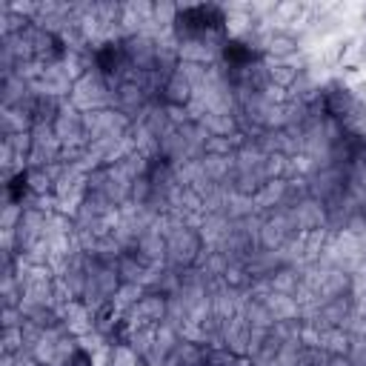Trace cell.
<instances>
[{"label": "cell", "mask_w": 366, "mask_h": 366, "mask_svg": "<svg viewBox=\"0 0 366 366\" xmlns=\"http://www.w3.org/2000/svg\"><path fill=\"white\" fill-rule=\"evenodd\" d=\"M260 46H263V54L272 63H289L300 51V40L289 29H272V31H266V37H263Z\"/></svg>", "instance_id": "6da1fadb"}, {"label": "cell", "mask_w": 366, "mask_h": 366, "mask_svg": "<svg viewBox=\"0 0 366 366\" xmlns=\"http://www.w3.org/2000/svg\"><path fill=\"white\" fill-rule=\"evenodd\" d=\"M160 97L169 109H183L186 112V106L194 100V83L183 71H172L160 83Z\"/></svg>", "instance_id": "7a4b0ae2"}, {"label": "cell", "mask_w": 366, "mask_h": 366, "mask_svg": "<svg viewBox=\"0 0 366 366\" xmlns=\"http://www.w3.org/2000/svg\"><path fill=\"white\" fill-rule=\"evenodd\" d=\"M335 63H337L343 71H357V69L366 63L363 40H357V37H346V40H340V43H337Z\"/></svg>", "instance_id": "3957f363"}, {"label": "cell", "mask_w": 366, "mask_h": 366, "mask_svg": "<svg viewBox=\"0 0 366 366\" xmlns=\"http://www.w3.org/2000/svg\"><path fill=\"white\" fill-rule=\"evenodd\" d=\"M132 309H134V320H140V323H160L166 317V297L157 295V292H149V295L137 297Z\"/></svg>", "instance_id": "277c9868"}, {"label": "cell", "mask_w": 366, "mask_h": 366, "mask_svg": "<svg viewBox=\"0 0 366 366\" xmlns=\"http://www.w3.org/2000/svg\"><path fill=\"white\" fill-rule=\"evenodd\" d=\"M297 80H300V69L292 60L289 63H269V69H266V83L280 89V92H292L297 86Z\"/></svg>", "instance_id": "5b68a950"}, {"label": "cell", "mask_w": 366, "mask_h": 366, "mask_svg": "<svg viewBox=\"0 0 366 366\" xmlns=\"http://www.w3.org/2000/svg\"><path fill=\"white\" fill-rule=\"evenodd\" d=\"M66 366H92V355H89L86 349L74 346L71 355H69V360H66Z\"/></svg>", "instance_id": "8992f818"}, {"label": "cell", "mask_w": 366, "mask_h": 366, "mask_svg": "<svg viewBox=\"0 0 366 366\" xmlns=\"http://www.w3.org/2000/svg\"><path fill=\"white\" fill-rule=\"evenodd\" d=\"M363 20H366V9H363Z\"/></svg>", "instance_id": "52a82bcc"}, {"label": "cell", "mask_w": 366, "mask_h": 366, "mask_svg": "<svg viewBox=\"0 0 366 366\" xmlns=\"http://www.w3.org/2000/svg\"><path fill=\"white\" fill-rule=\"evenodd\" d=\"M363 49H366V40H363Z\"/></svg>", "instance_id": "ba28073f"}]
</instances>
